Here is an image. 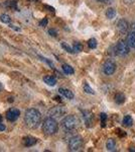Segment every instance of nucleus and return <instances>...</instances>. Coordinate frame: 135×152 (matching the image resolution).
I'll list each match as a JSON object with an SVG mask.
<instances>
[{"label":"nucleus","instance_id":"nucleus-1","mask_svg":"<svg viewBox=\"0 0 135 152\" xmlns=\"http://www.w3.org/2000/svg\"><path fill=\"white\" fill-rule=\"evenodd\" d=\"M26 126L31 129H36L40 125L41 122V115L36 109H29L25 112L24 116Z\"/></svg>","mask_w":135,"mask_h":152},{"label":"nucleus","instance_id":"nucleus-2","mask_svg":"<svg viewBox=\"0 0 135 152\" xmlns=\"http://www.w3.org/2000/svg\"><path fill=\"white\" fill-rule=\"evenodd\" d=\"M58 122L53 117H48L43 123V131L46 135H53L58 132Z\"/></svg>","mask_w":135,"mask_h":152},{"label":"nucleus","instance_id":"nucleus-3","mask_svg":"<svg viewBox=\"0 0 135 152\" xmlns=\"http://www.w3.org/2000/svg\"><path fill=\"white\" fill-rule=\"evenodd\" d=\"M63 127L68 131L76 129L79 126V120L77 119L75 116H67L62 122Z\"/></svg>","mask_w":135,"mask_h":152},{"label":"nucleus","instance_id":"nucleus-4","mask_svg":"<svg viewBox=\"0 0 135 152\" xmlns=\"http://www.w3.org/2000/svg\"><path fill=\"white\" fill-rule=\"evenodd\" d=\"M83 146V139L81 136H74L69 141V149L71 151H78Z\"/></svg>","mask_w":135,"mask_h":152},{"label":"nucleus","instance_id":"nucleus-5","mask_svg":"<svg viewBox=\"0 0 135 152\" xmlns=\"http://www.w3.org/2000/svg\"><path fill=\"white\" fill-rule=\"evenodd\" d=\"M130 47L125 41H119L116 46V53L120 56H126L129 53Z\"/></svg>","mask_w":135,"mask_h":152},{"label":"nucleus","instance_id":"nucleus-6","mask_svg":"<svg viewBox=\"0 0 135 152\" xmlns=\"http://www.w3.org/2000/svg\"><path fill=\"white\" fill-rule=\"evenodd\" d=\"M116 70V64L112 61H107L103 65V72L106 75H112Z\"/></svg>","mask_w":135,"mask_h":152},{"label":"nucleus","instance_id":"nucleus-7","mask_svg":"<svg viewBox=\"0 0 135 152\" xmlns=\"http://www.w3.org/2000/svg\"><path fill=\"white\" fill-rule=\"evenodd\" d=\"M19 115H20L19 110L10 109V110H8V111L6 112V119H7V121H9V122H14V121H16V120L18 119Z\"/></svg>","mask_w":135,"mask_h":152},{"label":"nucleus","instance_id":"nucleus-8","mask_svg":"<svg viewBox=\"0 0 135 152\" xmlns=\"http://www.w3.org/2000/svg\"><path fill=\"white\" fill-rule=\"evenodd\" d=\"M128 26H129V24L128 23H127L125 19H120V20L117 23V28H118V31H121V33H126L127 31V29H128Z\"/></svg>","mask_w":135,"mask_h":152},{"label":"nucleus","instance_id":"nucleus-9","mask_svg":"<svg viewBox=\"0 0 135 152\" xmlns=\"http://www.w3.org/2000/svg\"><path fill=\"white\" fill-rule=\"evenodd\" d=\"M38 143V140L33 137H25L23 139V145L25 147H31Z\"/></svg>","mask_w":135,"mask_h":152},{"label":"nucleus","instance_id":"nucleus-10","mask_svg":"<svg viewBox=\"0 0 135 152\" xmlns=\"http://www.w3.org/2000/svg\"><path fill=\"white\" fill-rule=\"evenodd\" d=\"M126 42H127V44L129 45L130 48H134L135 49V33H134V31L128 34L127 39H126Z\"/></svg>","mask_w":135,"mask_h":152},{"label":"nucleus","instance_id":"nucleus-11","mask_svg":"<svg viewBox=\"0 0 135 152\" xmlns=\"http://www.w3.org/2000/svg\"><path fill=\"white\" fill-rule=\"evenodd\" d=\"M60 94H63L65 97H67L68 99H74V94L71 90H69V89H65V88H60Z\"/></svg>","mask_w":135,"mask_h":152},{"label":"nucleus","instance_id":"nucleus-12","mask_svg":"<svg viewBox=\"0 0 135 152\" xmlns=\"http://www.w3.org/2000/svg\"><path fill=\"white\" fill-rule=\"evenodd\" d=\"M43 81L48 85H50V86H55L56 84V79L53 76H45L43 77Z\"/></svg>","mask_w":135,"mask_h":152},{"label":"nucleus","instance_id":"nucleus-13","mask_svg":"<svg viewBox=\"0 0 135 152\" xmlns=\"http://www.w3.org/2000/svg\"><path fill=\"white\" fill-rule=\"evenodd\" d=\"M115 147H116V142H115L114 139H108L107 143H106L107 150L112 151V150H114V149H115Z\"/></svg>","mask_w":135,"mask_h":152},{"label":"nucleus","instance_id":"nucleus-14","mask_svg":"<svg viewBox=\"0 0 135 152\" xmlns=\"http://www.w3.org/2000/svg\"><path fill=\"white\" fill-rule=\"evenodd\" d=\"M51 115H53L55 117H61L62 115L65 114V110H63L62 107H56L55 110L51 111Z\"/></svg>","mask_w":135,"mask_h":152},{"label":"nucleus","instance_id":"nucleus-15","mask_svg":"<svg viewBox=\"0 0 135 152\" xmlns=\"http://www.w3.org/2000/svg\"><path fill=\"white\" fill-rule=\"evenodd\" d=\"M124 100H125V96L123 94H121V92H118V94L115 95V102H116L117 104H123Z\"/></svg>","mask_w":135,"mask_h":152},{"label":"nucleus","instance_id":"nucleus-16","mask_svg":"<svg viewBox=\"0 0 135 152\" xmlns=\"http://www.w3.org/2000/svg\"><path fill=\"white\" fill-rule=\"evenodd\" d=\"M133 124V120L130 116H125L123 119V125L125 127H131Z\"/></svg>","mask_w":135,"mask_h":152},{"label":"nucleus","instance_id":"nucleus-17","mask_svg":"<svg viewBox=\"0 0 135 152\" xmlns=\"http://www.w3.org/2000/svg\"><path fill=\"white\" fill-rule=\"evenodd\" d=\"M63 70H64V72L68 75H72V74H74V72H75L73 69V67H71L70 65H67V64L63 65Z\"/></svg>","mask_w":135,"mask_h":152},{"label":"nucleus","instance_id":"nucleus-18","mask_svg":"<svg viewBox=\"0 0 135 152\" xmlns=\"http://www.w3.org/2000/svg\"><path fill=\"white\" fill-rule=\"evenodd\" d=\"M106 16H107V18H109V19L114 18L115 16H116V11H115V9L114 8H108L107 11H106Z\"/></svg>","mask_w":135,"mask_h":152},{"label":"nucleus","instance_id":"nucleus-19","mask_svg":"<svg viewBox=\"0 0 135 152\" xmlns=\"http://www.w3.org/2000/svg\"><path fill=\"white\" fill-rule=\"evenodd\" d=\"M0 19H1V21L3 23H10V21H11L10 16L7 15V14H2V15L0 16Z\"/></svg>","mask_w":135,"mask_h":152},{"label":"nucleus","instance_id":"nucleus-20","mask_svg":"<svg viewBox=\"0 0 135 152\" xmlns=\"http://www.w3.org/2000/svg\"><path fill=\"white\" fill-rule=\"evenodd\" d=\"M73 50H74V53H79L83 50V46L81 45L80 43H75V45H74V47H73Z\"/></svg>","mask_w":135,"mask_h":152},{"label":"nucleus","instance_id":"nucleus-21","mask_svg":"<svg viewBox=\"0 0 135 152\" xmlns=\"http://www.w3.org/2000/svg\"><path fill=\"white\" fill-rule=\"evenodd\" d=\"M88 46H89L90 49H96L97 48V41L95 39H90L88 41Z\"/></svg>","mask_w":135,"mask_h":152},{"label":"nucleus","instance_id":"nucleus-22","mask_svg":"<svg viewBox=\"0 0 135 152\" xmlns=\"http://www.w3.org/2000/svg\"><path fill=\"white\" fill-rule=\"evenodd\" d=\"M84 91L87 92V94H94V90L90 87V85L88 83H85L84 84Z\"/></svg>","mask_w":135,"mask_h":152},{"label":"nucleus","instance_id":"nucleus-23","mask_svg":"<svg viewBox=\"0 0 135 152\" xmlns=\"http://www.w3.org/2000/svg\"><path fill=\"white\" fill-rule=\"evenodd\" d=\"M100 117H101V126L105 127L106 126V122H107V115L103 113V114L100 115Z\"/></svg>","mask_w":135,"mask_h":152},{"label":"nucleus","instance_id":"nucleus-24","mask_svg":"<svg viewBox=\"0 0 135 152\" xmlns=\"http://www.w3.org/2000/svg\"><path fill=\"white\" fill-rule=\"evenodd\" d=\"M62 47L65 49L67 52H69V53H74V50H73V48H71L70 46L69 45H67L66 43H62Z\"/></svg>","mask_w":135,"mask_h":152},{"label":"nucleus","instance_id":"nucleus-25","mask_svg":"<svg viewBox=\"0 0 135 152\" xmlns=\"http://www.w3.org/2000/svg\"><path fill=\"white\" fill-rule=\"evenodd\" d=\"M10 8H14L15 10H17V6H16V1H11L9 2V4H7Z\"/></svg>","mask_w":135,"mask_h":152},{"label":"nucleus","instance_id":"nucleus-26","mask_svg":"<svg viewBox=\"0 0 135 152\" xmlns=\"http://www.w3.org/2000/svg\"><path fill=\"white\" fill-rule=\"evenodd\" d=\"M48 34H50L51 36H53V37H56V35H58L56 31V29H53V28L50 29V31H48Z\"/></svg>","mask_w":135,"mask_h":152},{"label":"nucleus","instance_id":"nucleus-27","mask_svg":"<svg viewBox=\"0 0 135 152\" xmlns=\"http://www.w3.org/2000/svg\"><path fill=\"white\" fill-rule=\"evenodd\" d=\"M46 24H48V19H46V18H43V20H41L40 23V26H45Z\"/></svg>","mask_w":135,"mask_h":152},{"label":"nucleus","instance_id":"nucleus-28","mask_svg":"<svg viewBox=\"0 0 135 152\" xmlns=\"http://www.w3.org/2000/svg\"><path fill=\"white\" fill-rule=\"evenodd\" d=\"M5 129H6L5 125L2 124V122H0V131H4V130H5Z\"/></svg>","mask_w":135,"mask_h":152},{"label":"nucleus","instance_id":"nucleus-29","mask_svg":"<svg viewBox=\"0 0 135 152\" xmlns=\"http://www.w3.org/2000/svg\"><path fill=\"white\" fill-rule=\"evenodd\" d=\"M96 1H97V2H103V3H106V2H105V0H96Z\"/></svg>","mask_w":135,"mask_h":152},{"label":"nucleus","instance_id":"nucleus-30","mask_svg":"<svg viewBox=\"0 0 135 152\" xmlns=\"http://www.w3.org/2000/svg\"><path fill=\"white\" fill-rule=\"evenodd\" d=\"M1 90H2V84L0 83V91H1Z\"/></svg>","mask_w":135,"mask_h":152},{"label":"nucleus","instance_id":"nucleus-31","mask_svg":"<svg viewBox=\"0 0 135 152\" xmlns=\"http://www.w3.org/2000/svg\"><path fill=\"white\" fill-rule=\"evenodd\" d=\"M1 121H2V116L0 115V122H1Z\"/></svg>","mask_w":135,"mask_h":152},{"label":"nucleus","instance_id":"nucleus-32","mask_svg":"<svg viewBox=\"0 0 135 152\" xmlns=\"http://www.w3.org/2000/svg\"><path fill=\"white\" fill-rule=\"evenodd\" d=\"M133 31L135 33V24H134V26H133Z\"/></svg>","mask_w":135,"mask_h":152},{"label":"nucleus","instance_id":"nucleus-33","mask_svg":"<svg viewBox=\"0 0 135 152\" xmlns=\"http://www.w3.org/2000/svg\"><path fill=\"white\" fill-rule=\"evenodd\" d=\"M108 1H110V0H105V2H108Z\"/></svg>","mask_w":135,"mask_h":152},{"label":"nucleus","instance_id":"nucleus-34","mask_svg":"<svg viewBox=\"0 0 135 152\" xmlns=\"http://www.w3.org/2000/svg\"><path fill=\"white\" fill-rule=\"evenodd\" d=\"M30 1H38V0H30Z\"/></svg>","mask_w":135,"mask_h":152}]
</instances>
